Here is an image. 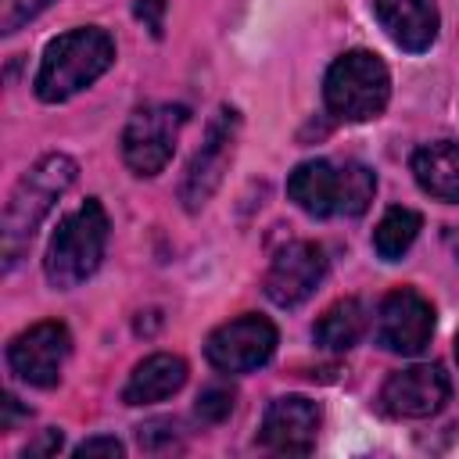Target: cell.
Listing matches in <instances>:
<instances>
[{"label": "cell", "instance_id": "1", "mask_svg": "<svg viewBox=\"0 0 459 459\" xmlns=\"http://www.w3.org/2000/svg\"><path fill=\"white\" fill-rule=\"evenodd\" d=\"M111 65H115V39L104 29L82 25V29L61 32L43 50V61L32 82L36 97L43 104H61L79 90L93 86Z\"/></svg>", "mask_w": 459, "mask_h": 459}, {"label": "cell", "instance_id": "2", "mask_svg": "<svg viewBox=\"0 0 459 459\" xmlns=\"http://www.w3.org/2000/svg\"><path fill=\"white\" fill-rule=\"evenodd\" d=\"M373 194H377V179L359 161L312 158V161H301L287 179V197L316 219L362 215Z\"/></svg>", "mask_w": 459, "mask_h": 459}, {"label": "cell", "instance_id": "3", "mask_svg": "<svg viewBox=\"0 0 459 459\" xmlns=\"http://www.w3.org/2000/svg\"><path fill=\"white\" fill-rule=\"evenodd\" d=\"M72 179H75V161L68 154H47L18 179L4 208V265L7 269L29 247L36 226L54 208V201L72 186Z\"/></svg>", "mask_w": 459, "mask_h": 459}, {"label": "cell", "instance_id": "4", "mask_svg": "<svg viewBox=\"0 0 459 459\" xmlns=\"http://www.w3.org/2000/svg\"><path fill=\"white\" fill-rule=\"evenodd\" d=\"M108 212L97 197H90L86 204H79L75 212H68L47 247L43 258V273L50 280V287L57 290H72L82 280H90L104 258L108 247Z\"/></svg>", "mask_w": 459, "mask_h": 459}, {"label": "cell", "instance_id": "5", "mask_svg": "<svg viewBox=\"0 0 459 459\" xmlns=\"http://www.w3.org/2000/svg\"><path fill=\"white\" fill-rule=\"evenodd\" d=\"M391 97V72L369 50L341 54L323 79V100L330 115L341 122H369L387 108Z\"/></svg>", "mask_w": 459, "mask_h": 459}, {"label": "cell", "instance_id": "6", "mask_svg": "<svg viewBox=\"0 0 459 459\" xmlns=\"http://www.w3.org/2000/svg\"><path fill=\"white\" fill-rule=\"evenodd\" d=\"M186 126L183 104H147L133 111V118L122 129V158L136 176H158L179 140V129Z\"/></svg>", "mask_w": 459, "mask_h": 459}, {"label": "cell", "instance_id": "7", "mask_svg": "<svg viewBox=\"0 0 459 459\" xmlns=\"http://www.w3.org/2000/svg\"><path fill=\"white\" fill-rule=\"evenodd\" d=\"M237 129H240V115L237 108H219L208 122L204 143L197 147V154L190 158L186 172H183V186H179V201L186 204V212H197L222 183L226 165L233 158V143H237Z\"/></svg>", "mask_w": 459, "mask_h": 459}, {"label": "cell", "instance_id": "8", "mask_svg": "<svg viewBox=\"0 0 459 459\" xmlns=\"http://www.w3.org/2000/svg\"><path fill=\"white\" fill-rule=\"evenodd\" d=\"M68 355H72V333L57 319H43V323L22 330L7 344V362H11L14 377L32 387H54L61 380Z\"/></svg>", "mask_w": 459, "mask_h": 459}, {"label": "cell", "instance_id": "9", "mask_svg": "<svg viewBox=\"0 0 459 459\" xmlns=\"http://www.w3.org/2000/svg\"><path fill=\"white\" fill-rule=\"evenodd\" d=\"M276 351V326L265 316H237L208 333L204 355L222 373H247L273 359Z\"/></svg>", "mask_w": 459, "mask_h": 459}, {"label": "cell", "instance_id": "10", "mask_svg": "<svg viewBox=\"0 0 459 459\" xmlns=\"http://www.w3.org/2000/svg\"><path fill=\"white\" fill-rule=\"evenodd\" d=\"M434 337V305L412 290H391L377 308V344L394 355H420Z\"/></svg>", "mask_w": 459, "mask_h": 459}, {"label": "cell", "instance_id": "11", "mask_svg": "<svg viewBox=\"0 0 459 459\" xmlns=\"http://www.w3.org/2000/svg\"><path fill=\"white\" fill-rule=\"evenodd\" d=\"M448 391H452V384H448L441 366H434V362L405 366L384 380L380 409L387 416H398V420H427V416L445 409Z\"/></svg>", "mask_w": 459, "mask_h": 459}, {"label": "cell", "instance_id": "12", "mask_svg": "<svg viewBox=\"0 0 459 459\" xmlns=\"http://www.w3.org/2000/svg\"><path fill=\"white\" fill-rule=\"evenodd\" d=\"M326 276V251L316 240H290L276 251L265 273V294L280 308L301 305Z\"/></svg>", "mask_w": 459, "mask_h": 459}, {"label": "cell", "instance_id": "13", "mask_svg": "<svg viewBox=\"0 0 459 459\" xmlns=\"http://www.w3.org/2000/svg\"><path fill=\"white\" fill-rule=\"evenodd\" d=\"M319 430V405L305 394L273 398L262 416V445L283 455H305L316 445Z\"/></svg>", "mask_w": 459, "mask_h": 459}, {"label": "cell", "instance_id": "14", "mask_svg": "<svg viewBox=\"0 0 459 459\" xmlns=\"http://www.w3.org/2000/svg\"><path fill=\"white\" fill-rule=\"evenodd\" d=\"M384 32L409 54H423L437 39V0H373Z\"/></svg>", "mask_w": 459, "mask_h": 459}, {"label": "cell", "instance_id": "15", "mask_svg": "<svg viewBox=\"0 0 459 459\" xmlns=\"http://www.w3.org/2000/svg\"><path fill=\"white\" fill-rule=\"evenodd\" d=\"M183 384H186V362L179 355L158 351V355H147L129 373V380L122 387V402L126 405H151V402L176 394Z\"/></svg>", "mask_w": 459, "mask_h": 459}, {"label": "cell", "instance_id": "16", "mask_svg": "<svg viewBox=\"0 0 459 459\" xmlns=\"http://www.w3.org/2000/svg\"><path fill=\"white\" fill-rule=\"evenodd\" d=\"M412 176L420 190L437 201H459V143L437 140L412 154Z\"/></svg>", "mask_w": 459, "mask_h": 459}, {"label": "cell", "instance_id": "17", "mask_svg": "<svg viewBox=\"0 0 459 459\" xmlns=\"http://www.w3.org/2000/svg\"><path fill=\"white\" fill-rule=\"evenodd\" d=\"M366 330V308L359 298H341L333 301L312 326V337L326 351H348Z\"/></svg>", "mask_w": 459, "mask_h": 459}, {"label": "cell", "instance_id": "18", "mask_svg": "<svg viewBox=\"0 0 459 459\" xmlns=\"http://www.w3.org/2000/svg\"><path fill=\"white\" fill-rule=\"evenodd\" d=\"M420 226H423L420 212H412V208H387L384 219H380L377 230H373V247H377V255H380L384 262L402 258V255L412 247V240L420 237Z\"/></svg>", "mask_w": 459, "mask_h": 459}, {"label": "cell", "instance_id": "19", "mask_svg": "<svg viewBox=\"0 0 459 459\" xmlns=\"http://www.w3.org/2000/svg\"><path fill=\"white\" fill-rule=\"evenodd\" d=\"M230 412H233V387L212 384V387H204V391L197 394V416H201L204 423H219V420H226Z\"/></svg>", "mask_w": 459, "mask_h": 459}, {"label": "cell", "instance_id": "20", "mask_svg": "<svg viewBox=\"0 0 459 459\" xmlns=\"http://www.w3.org/2000/svg\"><path fill=\"white\" fill-rule=\"evenodd\" d=\"M50 0H0V29L18 32L29 18H36Z\"/></svg>", "mask_w": 459, "mask_h": 459}, {"label": "cell", "instance_id": "21", "mask_svg": "<svg viewBox=\"0 0 459 459\" xmlns=\"http://www.w3.org/2000/svg\"><path fill=\"white\" fill-rule=\"evenodd\" d=\"M161 445H172L176 441V423L172 420H151L147 427H140V448H158Z\"/></svg>", "mask_w": 459, "mask_h": 459}, {"label": "cell", "instance_id": "22", "mask_svg": "<svg viewBox=\"0 0 459 459\" xmlns=\"http://www.w3.org/2000/svg\"><path fill=\"white\" fill-rule=\"evenodd\" d=\"M136 18H140L154 36H161V25H165V0H136Z\"/></svg>", "mask_w": 459, "mask_h": 459}, {"label": "cell", "instance_id": "23", "mask_svg": "<svg viewBox=\"0 0 459 459\" xmlns=\"http://www.w3.org/2000/svg\"><path fill=\"white\" fill-rule=\"evenodd\" d=\"M126 448H122V441L118 437H86L79 448H75V455H122Z\"/></svg>", "mask_w": 459, "mask_h": 459}, {"label": "cell", "instance_id": "24", "mask_svg": "<svg viewBox=\"0 0 459 459\" xmlns=\"http://www.w3.org/2000/svg\"><path fill=\"white\" fill-rule=\"evenodd\" d=\"M54 448H61V430H47V437L39 445H29L25 455H32V452H54Z\"/></svg>", "mask_w": 459, "mask_h": 459}, {"label": "cell", "instance_id": "25", "mask_svg": "<svg viewBox=\"0 0 459 459\" xmlns=\"http://www.w3.org/2000/svg\"><path fill=\"white\" fill-rule=\"evenodd\" d=\"M455 362H459V341H455Z\"/></svg>", "mask_w": 459, "mask_h": 459}]
</instances>
